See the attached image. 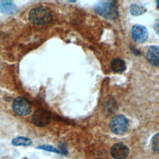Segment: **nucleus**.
<instances>
[{"label":"nucleus","instance_id":"1","mask_svg":"<svg viewBox=\"0 0 159 159\" xmlns=\"http://www.w3.org/2000/svg\"><path fill=\"white\" fill-rule=\"evenodd\" d=\"M53 17L51 10L43 6L35 7L30 10L29 14L30 21L35 24H45L50 22Z\"/></svg>","mask_w":159,"mask_h":159},{"label":"nucleus","instance_id":"2","mask_svg":"<svg viewBox=\"0 0 159 159\" xmlns=\"http://www.w3.org/2000/svg\"><path fill=\"white\" fill-rule=\"evenodd\" d=\"M94 9L99 15L107 19H115L119 16L116 6L111 1H101L94 5Z\"/></svg>","mask_w":159,"mask_h":159},{"label":"nucleus","instance_id":"3","mask_svg":"<svg viewBox=\"0 0 159 159\" xmlns=\"http://www.w3.org/2000/svg\"><path fill=\"white\" fill-rule=\"evenodd\" d=\"M129 121L123 115L114 116L110 123V128L113 133L117 135H122L127 130Z\"/></svg>","mask_w":159,"mask_h":159},{"label":"nucleus","instance_id":"4","mask_svg":"<svg viewBox=\"0 0 159 159\" xmlns=\"http://www.w3.org/2000/svg\"><path fill=\"white\" fill-rule=\"evenodd\" d=\"M12 110L18 116L28 115L32 111V104L29 100L24 97L17 98L12 104Z\"/></svg>","mask_w":159,"mask_h":159},{"label":"nucleus","instance_id":"5","mask_svg":"<svg viewBox=\"0 0 159 159\" xmlns=\"http://www.w3.org/2000/svg\"><path fill=\"white\" fill-rule=\"evenodd\" d=\"M32 122L38 127H44L50 121V113L44 109H38L34 112L32 117Z\"/></svg>","mask_w":159,"mask_h":159},{"label":"nucleus","instance_id":"6","mask_svg":"<svg viewBox=\"0 0 159 159\" xmlns=\"http://www.w3.org/2000/svg\"><path fill=\"white\" fill-rule=\"evenodd\" d=\"M129 153V149L123 143L114 144L111 149V154L115 159H125Z\"/></svg>","mask_w":159,"mask_h":159},{"label":"nucleus","instance_id":"7","mask_svg":"<svg viewBox=\"0 0 159 159\" xmlns=\"http://www.w3.org/2000/svg\"><path fill=\"white\" fill-rule=\"evenodd\" d=\"M132 36L133 39L137 43L144 42L148 37V31L145 27L137 24L132 29Z\"/></svg>","mask_w":159,"mask_h":159},{"label":"nucleus","instance_id":"8","mask_svg":"<svg viewBox=\"0 0 159 159\" xmlns=\"http://www.w3.org/2000/svg\"><path fill=\"white\" fill-rule=\"evenodd\" d=\"M19 11L17 6L11 1L0 0V12L6 15H15Z\"/></svg>","mask_w":159,"mask_h":159},{"label":"nucleus","instance_id":"9","mask_svg":"<svg viewBox=\"0 0 159 159\" xmlns=\"http://www.w3.org/2000/svg\"><path fill=\"white\" fill-rule=\"evenodd\" d=\"M148 61L154 66L159 64V47L158 46H151L147 52Z\"/></svg>","mask_w":159,"mask_h":159},{"label":"nucleus","instance_id":"10","mask_svg":"<svg viewBox=\"0 0 159 159\" xmlns=\"http://www.w3.org/2000/svg\"><path fill=\"white\" fill-rule=\"evenodd\" d=\"M111 68L114 72L122 73L125 70V63L122 59L116 58L111 61Z\"/></svg>","mask_w":159,"mask_h":159},{"label":"nucleus","instance_id":"11","mask_svg":"<svg viewBox=\"0 0 159 159\" xmlns=\"http://www.w3.org/2000/svg\"><path fill=\"white\" fill-rule=\"evenodd\" d=\"M12 144L14 146H29L32 143V140L27 137H17L12 139Z\"/></svg>","mask_w":159,"mask_h":159},{"label":"nucleus","instance_id":"12","mask_svg":"<svg viewBox=\"0 0 159 159\" xmlns=\"http://www.w3.org/2000/svg\"><path fill=\"white\" fill-rule=\"evenodd\" d=\"M146 11V9L142 5L132 4L130 7V12L133 16H140Z\"/></svg>","mask_w":159,"mask_h":159},{"label":"nucleus","instance_id":"13","mask_svg":"<svg viewBox=\"0 0 159 159\" xmlns=\"http://www.w3.org/2000/svg\"><path fill=\"white\" fill-rule=\"evenodd\" d=\"M158 133L156 134L152 139V148L153 150L158 152L159 150V147H158Z\"/></svg>","mask_w":159,"mask_h":159},{"label":"nucleus","instance_id":"14","mask_svg":"<svg viewBox=\"0 0 159 159\" xmlns=\"http://www.w3.org/2000/svg\"><path fill=\"white\" fill-rule=\"evenodd\" d=\"M37 148H40V149H42V150H47V151H50V152H55V153H60V152L56 148L51 146V145H41V146H39L38 147H37Z\"/></svg>","mask_w":159,"mask_h":159}]
</instances>
